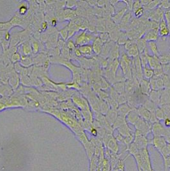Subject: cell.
Returning <instances> with one entry per match:
<instances>
[{
    "instance_id": "obj_6",
    "label": "cell",
    "mask_w": 170,
    "mask_h": 171,
    "mask_svg": "<svg viewBox=\"0 0 170 171\" xmlns=\"http://www.w3.org/2000/svg\"><path fill=\"white\" fill-rule=\"evenodd\" d=\"M170 103V88H164L161 91L159 106Z\"/></svg>"
},
{
    "instance_id": "obj_33",
    "label": "cell",
    "mask_w": 170,
    "mask_h": 171,
    "mask_svg": "<svg viewBox=\"0 0 170 171\" xmlns=\"http://www.w3.org/2000/svg\"><path fill=\"white\" fill-rule=\"evenodd\" d=\"M160 107L161 108V109H162L163 111L164 112V115H165V118L170 113V103L163 105V106H161Z\"/></svg>"
},
{
    "instance_id": "obj_20",
    "label": "cell",
    "mask_w": 170,
    "mask_h": 171,
    "mask_svg": "<svg viewBox=\"0 0 170 171\" xmlns=\"http://www.w3.org/2000/svg\"><path fill=\"white\" fill-rule=\"evenodd\" d=\"M161 91H151L149 94L150 100L156 105L159 104Z\"/></svg>"
},
{
    "instance_id": "obj_32",
    "label": "cell",
    "mask_w": 170,
    "mask_h": 171,
    "mask_svg": "<svg viewBox=\"0 0 170 171\" xmlns=\"http://www.w3.org/2000/svg\"><path fill=\"white\" fill-rule=\"evenodd\" d=\"M159 8L163 9V10H170V1H160L159 5Z\"/></svg>"
},
{
    "instance_id": "obj_2",
    "label": "cell",
    "mask_w": 170,
    "mask_h": 171,
    "mask_svg": "<svg viewBox=\"0 0 170 171\" xmlns=\"http://www.w3.org/2000/svg\"><path fill=\"white\" fill-rule=\"evenodd\" d=\"M168 130L159 121L152 124L151 132L153 133L154 136L164 137L168 133Z\"/></svg>"
},
{
    "instance_id": "obj_9",
    "label": "cell",
    "mask_w": 170,
    "mask_h": 171,
    "mask_svg": "<svg viewBox=\"0 0 170 171\" xmlns=\"http://www.w3.org/2000/svg\"><path fill=\"white\" fill-rule=\"evenodd\" d=\"M139 118L140 117L138 113L137 109H133L126 116V121L127 123H130L134 126Z\"/></svg>"
},
{
    "instance_id": "obj_1",
    "label": "cell",
    "mask_w": 170,
    "mask_h": 171,
    "mask_svg": "<svg viewBox=\"0 0 170 171\" xmlns=\"http://www.w3.org/2000/svg\"><path fill=\"white\" fill-rule=\"evenodd\" d=\"M165 11L163 9L159 7L154 9V10L150 11L147 14V17L150 19V21H154L159 23L161 20L164 19Z\"/></svg>"
},
{
    "instance_id": "obj_15",
    "label": "cell",
    "mask_w": 170,
    "mask_h": 171,
    "mask_svg": "<svg viewBox=\"0 0 170 171\" xmlns=\"http://www.w3.org/2000/svg\"><path fill=\"white\" fill-rule=\"evenodd\" d=\"M117 131L121 135H122L123 137H127V136L130 135H131L132 133H134V132H133L132 130L129 126L128 123L125 124L122 126L119 127L117 129Z\"/></svg>"
},
{
    "instance_id": "obj_29",
    "label": "cell",
    "mask_w": 170,
    "mask_h": 171,
    "mask_svg": "<svg viewBox=\"0 0 170 171\" xmlns=\"http://www.w3.org/2000/svg\"><path fill=\"white\" fill-rule=\"evenodd\" d=\"M80 51L84 55H90L92 53V47L89 45H86V46H83L80 48Z\"/></svg>"
},
{
    "instance_id": "obj_10",
    "label": "cell",
    "mask_w": 170,
    "mask_h": 171,
    "mask_svg": "<svg viewBox=\"0 0 170 171\" xmlns=\"http://www.w3.org/2000/svg\"><path fill=\"white\" fill-rule=\"evenodd\" d=\"M107 149H109L113 154L116 155L119 151V146L118 142L113 136L107 143Z\"/></svg>"
},
{
    "instance_id": "obj_30",
    "label": "cell",
    "mask_w": 170,
    "mask_h": 171,
    "mask_svg": "<svg viewBox=\"0 0 170 171\" xmlns=\"http://www.w3.org/2000/svg\"><path fill=\"white\" fill-rule=\"evenodd\" d=\"M127 95L124 94H119L117 98V103L118 105H121L125 103H127Z\"/></svg>"
},
{
    "instance_id": "obj_35",
    "label": "cell",
    "mask_w": 170,
    "mask_h": 171,
    "mask_svg": "<svg viewBox=\"0 0 170 171\" xmlns=\"http://www.w3.org/2000/svg\"><path fill=\"white\" fill-rule=\"evenodd\" d=\"M110 34L109 33H103L101 35V37L100 39H101V41L104 42V44L107 42H109L110 41Z\"/></svg>"
},
{
    "instance_id": "obj_13",
    "label": "cell",
    "mask_w": 170,
    "mask_h": 171,
    "mask_svg": "<svg viewBox=\"0 0 170 171\" xmlns=\"http://www.w3.org/2000/svg\"><path fill=\"white\" fill-rule=\"evenodd\" d=\"M128 8L126 6L123 7L122 10L119 11L118 12H116L115 14H114L113 17H112V20L113 21L116 23V24H120L122 19L123 18V17L124 16V15L127 13V12L128 11Z\"/></svg>"
},
{
    "instance_id": "obj_39",
    "label": "cell",
    "mask_w": 170,
    "mask_h": 171,
    "mask_svg": "<svg viewBox=\"0 0 170 171\" xmlns=\"http://www.w3.org/2000/svg\"><path fill=\"white\" fill-rule=\"evenodd\" d=\"M91 133L93 136H97V134H98V131L95 128H92V131H91Z\"/></svg>"
},
{
    "instance_id": "obj_24",
    "label": "cell",
    "mask_w": 170,
    "mask_h": 171,
    "mask_svg": "<svg viewBox=\"0 0 170 171\" xmlns=\"http://www.w3.org/2000/svg\"><path fill=\"white\" fill-rule=\"evenodd\" d=\"M131 17H132V13L131 11H127V13L124 15L123 18L122 19L119 26L122 28V27L126 26L128 23H129V21L131 20Z\"/></svg>"
},
{
    "instance_id": "obj_22",
    "label": "cell",
    "mask_w": 170,
    "mask_h": 171,
    "mask_svg": "<svg viewBox=\"0 0 170 171\" xmlns=\"http://www.w3.org/2000/svg\"><path fill=\"white\" fill-rule=\"evenodd\" d=\"M136 44H137L139 54L144 53L145 51L148 49V46H147V42H146L143 38L138 39L136 41Z\"/></svg>"
},
{
    "instance_id": "obj_37",
    "label": "cell",
    "mask_w": 170,
    "mask_h": 171,
    "mask_svg": "<svg viewBox=\"0 0 170 171\" xmlns=\"http://www.w3.org/2000/svg\"><path fill=\"white\" fill-rule=\"evenodd\" d=\"M141 7H143L140 3V2L139 1H136L134 2V4H133V7H132V11L133 12H135L136 11H137L138 9H139V8Z\"/></svg>"
},
{
    "instance_id": "obj_21",
    "label": "cell",
    "mask_w": 170,
    "mask_h": 171,
    "mask_svg": "<svg viewBox=\"0 0 170 171\" xmlns=\"http://www.w3.org/2000/svg\"><path fill=\"white\" fill-rule=\"evenodd\" d=\"M127 122L126 121V118H125V117L120 116V115H118L117 118H116L114 123L112 126L113 130L118 129L119 127L122 126H123L125 124H127Z\"/></svg>"
},
{
    "instance_id": "obj_38",
    "label": "cell",
    "mask_w": 170,
    "mask_h": 171,
    "mask_svg": "<svg viewBox=\"0 0 170 171\" xmlns=\"http://www.w3.org/2000/svg\"><path fill=\"white\" fill-rule=\"evenodd\" d=\"M163 121H164V127H166V128H170V119H169L168 118H165Z\"/></svg>"
},
{
    "instance_id": "obj_27",
    "label": "cell",
    "mask_w": 170,
    "mask_h": 171,
    "mask_svg": "<svg viewBox=\"0 0 170 171\" xmlns=\"http://www.w3.org/2000/svg\"><path fill=\"white\" fill-rule=\"evenodd\" d=\"M160 1H150V2L145 6H144L145 10L147 11H150L151 10H154L157 6H159Z\"/></svg>"
},
{
    "instance_id": "obj_4",
    "label": "cell",
    "mask_w": 170,
    "mask_h": 171,
    "mask_svg": "<svg viewBox=\"0 0 170 171\" xmlns=\"http://www.w3.org/2000/svg\"><path fill=\"white\" fill-rule=\"evenodd\" d=\"M151 143L160 152L162 151V150L167 145V143L164 138L163 137L159 136H154V138L151 141Z\"/></svg>"
},
{
    "instance_id": "obj_12",
    "label": "cell",
    "mask_w": 170,
    "mask_h": 171,
    "mask_svg": "<svg viewBox=\"0 0 170 171\" xmlns=\"http://www.w3.org/2000/svg\"><path fill=\"white\" fill-rule=\"evenodd\" d=\"M118 115L117 110L110 109L108 112H107V114L106 115V119L112 126L113 124L114 123L116 118H117Z\"/></svg>"
},
{
    "instance_id": "obj_8",
    "label": "cell",
    "mask_w": 170,
    "mask_h": 171,
    "mask_svg": "<svg viewBox=\"0 0 170 171\" xmlns=\"http://www.w3.org/2000/svg\"><path fill=\"white\" fill-rule=\"evenodd\" d=\"M139 90L143 94L148 96L151 91L149 81L143 78L139 82Z\"/></svg>"
},
{
    "instance_id": "obj_43",
    "label": "cell",
    "mask_w": 170,
    "mask_h": 171,
    "mask_svg": "<svg viewBox=\"0 0 170 171\" xmlns=\"http://www.w3.org/2000/svg\"><path fill=\"white\" fill-rule=\"evenodd\" d=\"M167 129H168V130H169V132H170V128H167Z\"/></svg>"
},
{
    "instance_id": "obj_3",
    "label": "cell",
    "mask_w": 170,
    "mask_h": 171,
    "mask_svg": "<svg viewBox=\"0 0 170 171\" xmlns=\"http://www.w3.org/2000/svg\"><path fill=\"white\" fill-rule=\"evenodd\" d=\"M169 35V30L167 23L164 19L161 20L159 24V36L163 41H165L168 36Z\"/></svg>"
},
{
    "instance_id": "obj_34",
    "label": "cell",
    "mask_w": 170,
    "mask_h": 171,
    "mask_svg": "<svg viewBox=\"0 0 170 171\" xmlns=\"http://www.w3.org/2000/svg\"><path fill=\"white\" fill-rule=\"evenodd\" d=\"M144 10H145L144 8L141 7L135 12H134V14L136 18H140L142 15H143V14H144V12H145Z\"/></svg>"
},
{
    "instance_id": "obj_19",
    "label": "cell",
    "mask_w": 170,
    "mask_h": 171,
    "mask_svg": "<svg viewBox=\"0 0 170 171\" xmlns=\"http://www.w3.org/2000/svg\"><path fill=\"white\" fill-rule=\"evenodd\" d=\"M154 76V71L151 69L149 66H146L143 67V76L144 79L147 80H150Z\"/></svg>"
},
{
    "instance_id": "obj_42",
    "label": "cell",
    "mask_w": 170,
    "mask_h": 171,
    "mask_svg": "<svg viewBox=\"0 0 170 171\" xmlns=\"http://www.w3.org/2000/svg\"><path fill=\"white\" fill-rule=\"evenodd\" d=\"M47 28V23H44L43 24H42V28L44 30H46Z\"/></svg>"
},
{
    "instance_id": "obj_18",
    "label": "cell",
    "mask_w": 170,
    "mask_h": 171,
    "mask_svg": "<svg viewBox=\"0 0 170 171\" xmlns=\"http://www.w3.org/2000/svg\"><path fill=\"white\" fill-rule=\"evenodd\" d=\"M120 55V49L118 45H113V48H111V50L110 53V55L108 58H110V60H114L115 59H118Z\"/></svg>"
},
{
    "instance_id": "obj_23",
    "label": "cell",
    "mask_w": 170,
    "mask_h": 171,
    "mask_svg": "<svg viewBox=\"0 0 170 171\" xmlns=\"http://www.w3.org/2000/svg\"><path fill=\"white\" fill-rule=\"evenodd\" d=\"M147 46L148 48H149L150 50L153 53V55L157 57H159L160 55V53L158 49L157 45L155 41H151L147 42Z\"/></svg>"
},
{
    "instance_id": "obj_14",
    "label": "cell",
    "mask_w": 170,
    "mask_h": 171,
    "mask_svg": "<svg viewBox=\"0 0 170 171\" xmlns=\"http://www.w3.org/2000/svg\"><path fill=\"white\" fill-rule=\"evenodd\" d=\"M133 109H131V108L129 106L127 103H125L121 105H119L118 109H117V112H118V115L125 117L126 118V116L127 114L132 110Z\"/></svg>"
},
{
    "instance_id": "obj_17",
    "label": "cell",
    "mask_w": 170,
    "mask_h": 171,
    "mask_svg": "<svg viewBox=\"0 0 170 171\" xmlns=\"http://www.w3.org/2000/svg\"><path fill=\"white\" fill-rule=\"evenodd\" d=\"M104 42L101 41L100 38H97L93 44V49L97 55H99L102 53V48L104 46Z\"/></svg>"
},
{
    "instance_id": "obj_41",
    "label": "cell",
    "mask_w": 170,
    "mask_h": 171,
    "mask_svg": "<svg viewBox=\"0 0 170 171\" xmlns=\"http://www.w3.org/2000/svg\"><path fill=\"white\" fill-rule=\"evenodd\" d=\"M26 11V8L25 7H22L21 9H20V12L21 14H24Z\"/></svg>"
},
{
    "instance_id": "obj_16",
    "label": "cell",
    "mask_w": 170,
    "mask_h": 171,
    "mask_svg": "<svg viewBox=\"0 0 170 171\" xmlns=\"http://www.w3.org/2000/svg\"><path fill=\"white\" fill-rule=\"evenodd\" d=\"M126 54L129 58L132 57L134 58L139 55V52L137 46L136 42L135 44H134L127 50H126Z\"/></svg>"
},
{
    "instance_id": "obj_7",
    "label": "cell",
    "mask_w": 170,
    "mask_h": 171,
    "mask_svg": "<svg viewBox=\"0 0 170 171\" xmlns=\"http://www.w3.org/2000/svg\"><path fill=\"white\" fill-rule=\"evenodd\" d=\"M159 30H150L146 32L145 35L142 37L146 42L156 41L159 39Z\"/></svg>"
},
{
    "instance_id": "obj_31",
    "label": "cell",
    "mask_w": 170,
    "mask_h": 171,
    "mask_svg": "<svg viewBox=\"0 0 170 171\" xmlns=\"http://www.w3.org/2000/svg\"><path fill=\"white\" fill-rule=\"evenodd\" d=\"M101 112L102 114L104 115H106L107 113L108 112V111L110 110V105L109 104L107 103V102H105V101H102V105L101 106Z\"/></svg>"
},
{
    "instance_id": "obj_11",
    "label": "cell",
    "mask_w": 170,
    "mask_h": 171,
    "mask_svg": "<svg viewBox=\"0 0 170 171\" xmlns=\"http://www.w3.org/2000/svg\"><path fill=\"white\" fill-rule=\"evenodd\" d=\"M138 113L141 118L144 119L146 121L150 122V119L151 117V112L148 110L146 108H145L143 106L140 105L138 108H136Z\"/></svg>"
},
{
    "instance_id": "obj_36",
    "label": "cell",
    "mask_w": 170,
    "mask_h": 171,
    "mask_svg": "<svg viewBox=\"0 0 170 171\" xmlns=\"http://www.w3.org/2000/svg\"><path fill=\"white\" fill-rule=\"evenodd\" d=\"M101 87L103 90H106V89L110 87V83L108 82V81H106V80H105L104 79L102 78V81L101 82Z\"/></svg>"
},
{
    "instance_id": "obj_28",
    "label": "cell",
    "mask_w": 170,
    "mask_h": 171,
    "mask_svg": "<svg viewBox=\"0 0 170 171\" xmlns=\"http://www.w3.org/2000/svg\"><path fill=\"white\" fill-rule=\"evenodd\" d=\"M129 40L127 36L126 35V33H122V34L120 35L119 39L117 41V44L119 46H124L127 42V41Z\"/></svg>"
},
{
    "instance_id": "obj_26",
    "label": "cell",
    "mask_w": 170,
    "mask_h": 171,
    "mask_svg": "<svg viewBox=\"0 0 170 171\" xmlns=\"http://www.w3.org/2000/svg\"><path fill=\"white\" fill-rule=\"evenodd\" d=\"M155 114L156 116V118L158 120V121H163L165 118V115L163 110L161 109V108L160 106H157L156 108V109L155 110Z\"/></svg>"
},
{
    "instance_id": "obj_5",
    "label": "cell",
    "mask_w": 170,
    "mask_h": 171,
    "mask_svg": "<svg viewBox=\"0 0 170 171\" xmlns=\"http://www.w3.org/2000/svg\"><path fill=\"white\" fill-rule=\"evenodd\" d=\"M148 66L153 70L158 69L162 68L163 66L161 65L159 57H155L154 55H150L148 56Z\"/></svg>"
},
{
    "instance_id": "obj_40",
    "label": "cell",
    "mask_w": 170,
    "mask_h": 171,
    "mask_svg": "<svg viewBox=\"0 0 170 171\" xmlns=\"http://www.w3.org/2000/svg\"><path fill=\"white\" fill-rule=\"evenodd\" d=\"M106 2H104V1H100V2H97V4L98 6H102L103 5H106Z\"/></svg>"
},
{
    "instance_id": "obj_25",
    "label": "cell",
    "mask_w": 170,
    "mask_h": 171,
    "mask_svg": "<svg viewBox=\"0 0 170 171\" xmlns=\"http://www.w3.org/2000/svg\"><path fill=\"white\" fill-rule=\"evenodd\" d=\"M114 88L118 94H122L125 92V82H116L113 84Z\"/></svg>"
}]
</instances>
